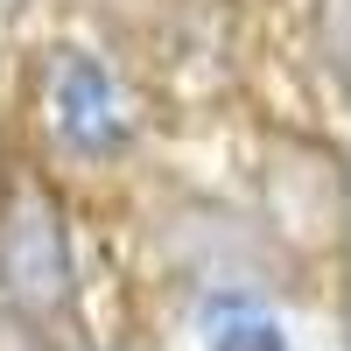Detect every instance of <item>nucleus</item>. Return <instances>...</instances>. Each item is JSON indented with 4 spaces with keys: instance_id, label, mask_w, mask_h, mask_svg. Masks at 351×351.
I'll use <instances>...</instances> for the list:
<instances>
[{
    "instance_id": "f257e3e1",
    "label": "nucleus",
    "mask_w": 351,
    "mask_h": 351,
    "mask_svg": "<svg viewBox=\"0 0 351 351\" xmlns=\"http://www.w3.org/2000/svg\"><path fill=\"white\" fill-rule=\"evenodd\" d=\"M0 281L28 309L71 302V232L49 190H14L0 204Z\"/></svg>"
},
{
    "instance_id": "f03ea898",
    "label": "nucleus",
    "mask_w": 351,
    "mask_h": 351,
    "mask_svg": "<svg viewBox=\"0 0 351 351\" xmlns=\"http://www.w3.org/2000/svg\"><path fill=\"white\" fill-rule=\"evenodd\" d=\"M56 127L71 134V148L99 155V148H120V99H112V77L92 64V56H64L56 71Z\"/></svg>"
},
{
    "instance_id": "7ed1b4c3",
    "label": "nucleus",
    "mask_w": 351,
    "mask_h": 351,
    "mask_svg": "<svg viewBox=\"0 0 351 351\" xmlns=\"http://www.w3.org/2000/svg\"><path fill=\"white\" fill-rule=\"evenodd\" d=\"M211 351H288V344H281V330L267 316H218Z\"/></svg>"
}]
</instances>
